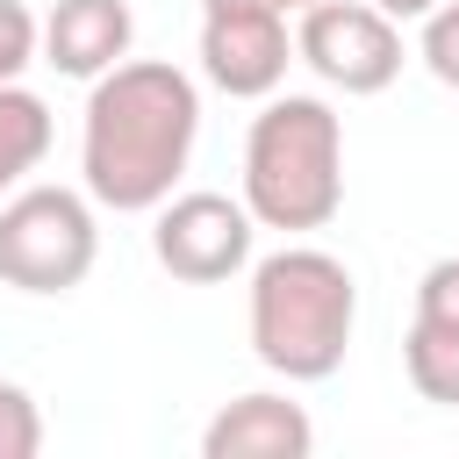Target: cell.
Listing matches in <instances>:
<instances>
[{
	"mask_svg": "<svg viewBox=\"0 0 459 459\" xmlns=\"http://www.w3.org/2000/svg\"><path fill=\"white\" fill-rule=\"evenodd\" d=\"M416 316H437V323H459V258H437L423 280H416Z\"/></svg>",
	"mask_w": 459,
	"mask_h": 459,
	"instance_id": "cell-15",
	"label": "cell"
},
{
	"mask_svg": "<svg viewBox=\"0 0 459 459\" xmlns=\"http://www.w3.org/2000/svg\"><path fill=\"white\" fill-rule=\"evenodd\" d=\"M402 366H409V387H416L423 402L459 409V323L416 316L409 337H402Z\"/></svg>",
	"mask_w": 459,
	"mask_h": 459,
	"instance_id": "cell-11",
	"label": "cell"
},
{
	"mask_svg": "<svg viewBox=\"0 0 459 459\" xmlns=\"http://www.w3.org/2000/svg\"><path fill=\"white\" fill-rule=\"evenodd\" d=\"M36 50H43V22H36L22 0H0V86L22 79V72L36 65Z\"/></svg>",
	"mask_w": 459,
	"mask_h": 459,
	"instance_id": "cell-13",
	"label": "cell"
},
{
	"mask_svg": "<svg viewBox=\"0 0 459 459\" xmlns=\"http://www.w3.org/2000/svg\"><path fill=\"white\" fill-rule=\"evenodd\" d=\"M244 208L258 230H323L344 208V122L316 93H265L244 136Z\"/></svg>",
	"mask_w": 459,
	"mask_h": 459,
	"instance_id": "cell-2",
	"label": "cell"
},
{
	"mask_svg": "<svg viewBox=\"0 0 459 459\" xmlns=\"http://www.w3.org/2000/svg\"><path fill=\"white\" fill-rule=\"evenodd\" d=\"M136 14L129 0H57L43 14V65L65 79H100L108 65L129 57Z\"/></svg>",
	"mask_w": 459,
	"mask_h": 459,
	"instance_id": "cell-9",
	"label": "cell"
},
{
	"mask_svg": "<svg viewBox=\"0 0 459 459\" xmlns=\"http://www.w3.org/2000/svg\"><path fill=\"white\" fill-rule=\"evenodd\" d=\"M43 452V416L29 402V387L0 380V459H36Z\"/></svg>",
	"mask_w": 459,
	"mask_h": 459,
	"instance_id": "cell-12",
	"label": "cell"
},
{
	"mask_svg": "<svg viewBox=\"0 0 459 459\" xmlns=\"http://www.w3.org/2000/svg\"><path fill=\"white\" fill-rule=\"evenodd\" d=\"M294 57L337 93H387L402 72V22H387L373 0H316L301 7Z\"/></svg>",
	"mask_w": 459,
	"mask_h": 459,
	"instance_id": "cell-5",
	"label": "cell"
},
{
	"mask_svg": "<svg viewBox=\"0 0 459 459\" xmlns=\"http://www.w3.org/2000/svg\"><path fill=\"white\" fill-rule=\"evenodd\" d=\"M373 7H380L387 22H423V14L437 7V0H373Z\"/></svg>",
	"mask_w": 459,
	"mask_h": 459,
	"instance_id": "cell-16",
	"label": "cell"
},
{
	"mask_svg": "<svg viewBox=\"0 0 459 459\" xmlns=\"http://www.w3.org/2000/svg\"><path fill=\"white\" fill-rule=\"evenodd\" d=\"M423 65H430L437 86L459 93V0H437L423 14Z\"/></svg>",
	"mask_w": 459,
	"mask_h": 459,
	"instance_id": "cell-14",
	"label": "cell"
},
{
	"mask_svg": "<svg viewBox=\"0 0 459 459\" xmlns=\"http://www.w3.org/2000/svg\"><path fill=\"white\" fill-rule=\"evenodd\" d=\"M201 136V93L179 65L165 57H122L93 79L86 93V129H79V172L86 194L115 215L158 208Z\"/></svg>",
	"mask_w": 459,
	"mask_h": 459,
	"instance_id": "cell-1",
	"label": "cell"
},
{
	"mask_svg": "<svg viewBox=\"0 0 459 459\" xmlns=\"http://www.w3.org/2000/svg\"><path fill=\"white\" fill-rule=\"evenodd\" d=\"M251 208L230 194H165L158 222H151V251L172 280L186 287H215L230 273L251 265Z\"/></svg>",
	"mask_w": 459,
	"mask_h": 459,
	"instance_id": "cell-6",
	"label": "cell"
},
{
	"mask_svg": "<svg viewBox=\"0 0 459 459\" xmlns=\"http://www.w3.org/2000/svg\"><path fill=\"white\" fill-rule=\"evenodd\" d=\"M100 258L93 201L72 186H14L0 201V280L22 294H72Z\"/></svg>",
	"mask_w": 459,
	"mask_h": 459,
	"instance_id": "cell-4",
	"label": "cell"
},
{
	"mask_svg": "<svg viewBox=\"0 0 459 459\" xmlns=\"http://www.w3.org/2000/svg\"><path fill=\"white\" fill-rule=\"evenodd\" d=\"M308 452H316V423L287 394H237L201 430V459H308Z\"/></svg>",
	"mask_w": 459,
	"mask_h": 459,
	"instance_id": "cell-8",
	"label": "cell"
},
{
	"mask_svg": "<svg viewBox=\"0 0 459 459\" xmlns=\"http://www.w3.org/2000/svg\"><path fill=\"white\" fill-rule=\"evenodd\" d=\"M43 151H50V108L29 93V86H0V201L43 165Z\"/></svg>",
	"mask_w": 459,
	"mask_h": 459,
	"instance_id": "cell-10",
	"label": "cell"
},
{
	"mask_svg": "<svg viewBox=\"0 0 459 459\" xmlns=\"http://www.w3.org/2000/svg\"><path fill=\"white\" fill-rule=\"evenodd\" d=\"M287 65H294L287 14H273V7H201V72L230 100L280 93Z\"/></svg>",
	"mask_w": 459,
	"mask_h": 459,
	"instance_id": "cell-7",
	"label": "cell"
},
{
	"mask_svg": "<svg viewBox=\"0 0 459 459\" xmlns=\"http://www.w3.org/2000/svg\"><path fill=\"white\" fill-rule=\"evenodd\" d=\"M351 323H359V287L344 258L316 244H287L251 265V351L280 380H330L344 366Z\"/></svg>",
	"mask_w": 459,
	"mask_h": 459,
	"instance_id": "cell-3",
	"label": "cell"
},
{
	"mask_svg": "<svg viewBox=\"0 0 459 459\" xmlns=\"http://www.w3.org/2000/svg\"><path fill=\"white\" fill-rule=\"evenodd\" d=\"M201 7H273V14H301L316 0H201Z\"/></svg>",
	"mask_w": 459,
	"mask_h": 459,
	"instance_id": "cell-17",
	"label": "cell"
}]
</instances>
